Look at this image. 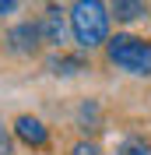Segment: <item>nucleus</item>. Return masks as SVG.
I'll return each mask as SVG.
<instances>
[{
	"mask_svg": "<svg viewBox=\"0 0 151 155\" xmlns=\"http://www.w3.org/2000/svg\"><path fill=\"white\" fill-rule=\"evenodd\" d=\"M67 32L81 53L102 49L105 39L113 35V18H109L105 0H74L67 11Z\"/></svg>",
	"mask_w": 151,
	"mask_h": 155,
	"instance_id": "nucleus-1",
	"label": "nucleus"
},
{
	"mask_svg": "<svg viewBox=\"0 0 151 155\" xmlns=\"http://www.w3.org/2000/svg\"><path fill=\"white\" fill-rule=\"evenodd\" d=\"M102 49H105L109 67L133 74V78H151V39L137 35V32H116L105 39Z\"/></svg>",
	"mask_w": 151,
	"mask_h": 155,
	"instance_id": "nucleus-2",
	"label": "nucleus"
},
{
	"mask_svg": "<svg viewBox=\"0 0 151 155\" xmlns=\"http://www.w3.org/2000/svg\"><path fill=\"white\" fill-rule=\"evenodd\" d=\"M4 42H7V53H14V57H35L42 49L39 21H18V25H11Z\"/></svg>",
	"mask_w": 151,
	"mask_h": 155,
	"instance_id": "nucleus-3",
	"label": "nucleus"
},
{
	"mask_svg": "<svg viewBox=\"0 0 151 155\" xmlns=\"http://www.w3.org/2000/svg\"><path fill=\"white\" fill-rule=\"evenodd\" d=\"M39 35H42V46H53V49H60L67 42V11L60 7V4H49L42 14H39Z\"/></svg>",
	"mask_w": 151,
	"mask_h": 155,
	"instance_id": "nucleus-4",
	"label": "nucleus"
},
{
	"mask_svg": "<svg viewBox=\"0 0 151 155\" xmlns=\"http://www.w3.org/2000/svg\"><path fill=\"white\" fill-rule=\"evenodd\" d=\"M11 134H14V141H21V145H28V148H46L49 145V127L42 124L39 116H32V113L14 116Z\"/></svg>",
	"mask_w": 151,
	"mask_h": 155,
	"instance_id": "nucleus-5",
	"label": "nucleus"
},
{
	"mask_svg": "<svg viewBox=\"0 0 151 155\" xmlns=\"http://www.w3.org/2000/svg\"><path fill=\"white\" fill-rule=\"evenodd\" d=\"M105 7L116 25H137L151 14V0H105Z\"/></svg>",
	"mask_w": 151,
	"mask_h": 155,
	"instance_id": "nucleus-6",
	"label": "nucleus"
},
{
	"mask_svg": "<svg viewBox=\"0 0 151 155\" xmlns=\"http://www.w3.org/2000/svg\"><path fill=\"white\" fill-rule=\"evenodd\" d=\"M46 71L56 78H70V74H81V71H88V53H67V49H60V53H53V57L46 60Z\"/></svg>",
	"mask_w": 151,
	"mask_h": 155,
	"instance_id": "nucleus-7",
	"label": "nucleus"
},
{
	"mask_svg": "<svg viewBox=\"0 0 151 155\" xmlns=\"http://www.w3.org/2000/svg\"><path fill=\"white\" fill-rule=\"evenodd\" d=\"M116 155H151V137H144V134H127V137H120Z\"/></svg>",
	"mask_w": 151,
	"mask_h": 155,
	"instance_id": "nucleus-8",
	"label": "nucleus"
},
{
	"mask_svg": "<svg viewBox=\"0 0 151 155\" xmlns=\"http://www.w3.org/2000/svg\"><path fill=\"white\" fill-rule=\"evenodd\" d=\"M70 155H102V148L85 137V141H74V145H70Z\"/></svg>",
	"mask_w": 151,
	"mask_h": 155,
	"instance_id": "nucleus-9",
	"label": "nucleus"
},
{
	"mask_svg": "<svg viewBox=\"0 0 151 155\" xmlns=\"http://www.w3.org/2000/svg\"><path fill=\"white\" fill-rule=\"evenodd\" d=\"M0 155H14V134L4 124H0Z\"/></svg>",
	"mask_w": 151,
	"mask_h": 155,
	"instance_id": "nucleus-10",
	"label": "nucleus"
},
{
	"mask_svg": "<svg viewBox=\"0 0 151 155\" xmlns=\"http://www.w3.org/2000/svg\"><path fill=\"white\" fill-rule=\"evenodd\" d=\"M7 14H18V0H0V18Z\"/></svg>",
	"mask_w": 151,
	"mask_h": 155,
	"instance_id": "nucleus-11",
	"label": "nucleus"
}]
</instances>
